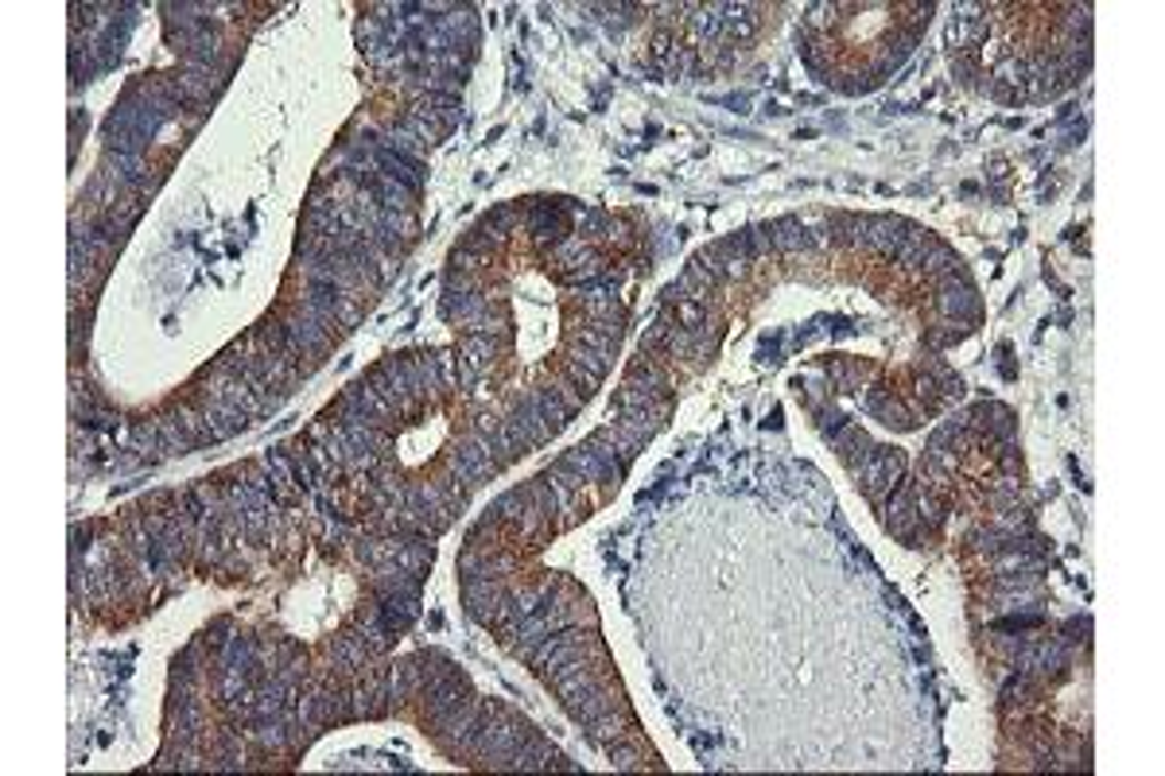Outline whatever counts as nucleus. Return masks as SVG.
<instances>
[{"mask_svg":"<svg viewBox=\"0 0 1165 776\" xmlns=\"http://www.w3.org/2000/svg\"><path fill=\"white\" fill-rule=\"evenodd\" d=\"M906 470H909L906 451H898V446L874 443V451L866 454V462L855 470V482H858V489H863V494L870 497L874 505H878L886 494H890L894 485H898L901 477H906Z\"/></svg>","mask_w":1165,"mask_h":776,"instance_id":"nucleus-1","label":"nucleus"},{"mask_svg":"<svg viewBox=\"0 0 1165 776\" xmlns=\"http://www.w3.org/2000/svg\"><path fill=\"white\" fill-rule=\"evenodd\" d=\"M863 405H866V412H870L874 420L883 423V428H894V431L921 428V416H917L913 408L906 405V397H901V392H894L890 385H870L863 392Z\"/></svg>","mask_w":1165,"mask_h":776,"instance_id":"nucleus-3","label":"nucleus"},{"mask_svg":"<svg viewBox=\"0 0 1165 776\" xmlns=\"http://www.w3.org/2000/svg\"><path fill=\"white\" fill-rule=\"evenodd\" d=\"M963 420H968V431L983 435L991 446H995V443H1014V435H1018V420H1014L1011 408L998 405V400H983V405L968 408V412H963Z\"/></svg>","mask_w":1165,"mask_h":776,"instance_id":"nucleus-4","label":"nucleus"},{"mask_svg":"<svg viewBox=\"0 0 1165 776\" xmlns=\"http://www.w3.org/2000/svg\"><path fill=\"white\" fill-rule=\"evenodd\" d=\"M672 315H676L680 326H704L712 323V319H719V311L712 308L707 300H680V303H669Z\"/></svg>","mask_w":1165,"mask_h":776,"instance_id":"nucleus-8","label":"nucleus"},{"mask_svg":"<svg viewBox=\"0 0 1165 776\" xmlns=\"http://www.w3.org/2000/svg\"><path fill=\"white\" fill-rule=\"evenodd\" d=\"M932 311H937L944 323H960V326H975L983 319V300L975 283L963 280V283H948V288L932 291Z\"/></svg>","mask_w":1165,"mask_h":776,"instance_id":"nucleus-2","label":"nucleus"},{"mask_svg":"<svg viewBox=\"0 0 1165 776\" xmlns=\"http://www.w3.org/2000/svg\"><path fill=\"white\" fill-rule=\"evenodd\" d=\"M866 373H870V365H863V362H832L827 380H832V388H840V392H855V388L863 385Z\"/></svg>","mask_w":1165,"mask_h":776,"instance_id":"nucleus-9","label":"nucleus"},{"mask_svg":"<svg viewBox=\"0 0 1165 776\" xmlns=\"http://www.w3.org/2000/svg\"><path fill=\"white\" fill-rule=\"evenodd\" d=\"M832 451L840 454V462H843V466H847L851 474H855V470L866 462V454L874 451V439L866 435V431L858 428V423H847V428H843L840 435L832 439Z\"/></svg>","mask_w":1165,"mask_h":776,"instance_id":"nucleus-7","label":"nucleus"},{"mask_svg":"<svg viewBox=\"0 0 1165 776\" xmlns=\"http://www.w3.org/2000/svg\"><path fill=\"white\" fill-rule=\"evenodd\" d=\"M906 229H909V222L898 218V214H870V226H866V237H863V252L890 260L894 249H898V241L906 237Z\"/></svg>","mask_w":1165,"mask_h":776,"instance_id":"nucleus-6","label":"nucleus"},{"mask_svg":"<svg viewBox=\"0 0 1165 776\" xmlns=\"http://www.w3.org/2000/svg\"><path fill=\"white\" fill-rule=\"evenodd\" d=\"M769 234H773V252H777V257H804V252H816L812 226H809V222H801V218H793V214L769 222Z\"/></svg>","mask_w":1165,"mask_h":776,"instance_id":"nucleus-5","label":"nucleus"},{"mask_svg":"<svg viewBox=\"0 0 1165 776\" xmlns=\"http://www.w3.org/2000/svg\"><path fill=\"white\" fill-rule=\"evenodd\" d=\"M812 416H816V428H820V435H824V443H832V439L840 435V431L851 423L847 416H843L840 408H832V405L816 408V412H812Z\"/></svg>","mask_w":1165,"mask_h":776,"instance_id":"nucleus-10","label":"nucleus"}]
</instances>
